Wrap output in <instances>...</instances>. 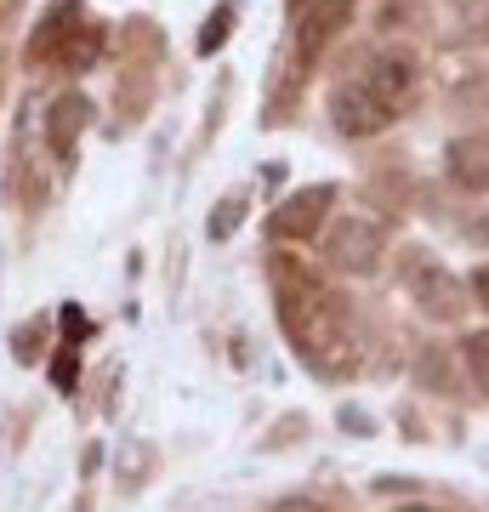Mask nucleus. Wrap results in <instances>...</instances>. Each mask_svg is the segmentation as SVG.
I'll return each mask as SVG.
<instances>
[{
  "label": "nucleus",
  "mask_w": 489,
  "mask_h": 512,
  "mask_svg": "<svg viewBox=\"0 0 489 512\" xmlns=\"http://www.w3.org/2000/svg\"><path fill=\"white\" fill-rule=\"evenodd\" d=\"M273 279H279V325H285L290 348L302 353L313 370H325V376L353 365V336H347V319L336 308V296L319 291L290 262H273Z\"/></svg>",
  "instance_id": "f257e3e1"
},
{
  "label": "nucleus",
  "mask_w": 489,
  "mask_h": 512,
  "mask_svg": "<svg viewBox=\"0 0 489 512\" xmlns=\"http://www.w3.org/2000/svg\"><path fill=\"white\" fill-rule=\"evenodd\" d=\"M325 256H330L336 274L370 279L381 268V256H387V234H381V222H370V217H342L325 234Z\"/></svg>",
  "instance_id": "f03ea898"
},
{
  "label": "nucleus",
  "mask_w": 489,
  "mask_h": 512,
  "mask_svg": "<svg viewBox=\"0 0 489 512\" xmlns=\"http://www.w3.org/2000/svg\"><path fill=\"white\" fill-rule=\"evenodd\" d=\"M359 86L370 97H376L381 109H393L399 114L410 97H416V86H421V63L410 52H376L370 63H364V74H359Z\"/></svg>",
  "instance_id": "7ed1b4c3"
},
{
  "label": "nucleus",
  "mask_w": 489,
  "mask_h": 512,
  "mask_svg": "<svg viewBox=\"0 0 489 512\" xmlns=\"http://www.w3.org/2000/svg\"><path fill=\"white\" fill-rule=\"evenodd\" d=\"M330 205H336V188H330V183L302 188V194L279 200V211L268 217V234H273V239H313L319 228H325V211H330Z\"/></svg>",
  "instance_id": "20e7f679"
},
{
  "label": "nucleus",
  "mask_w": 489,
  "mask_h": 512,
  "mask_svg": "<svg viewBox=\"0 0 489 512\" xmlns=\"http://www.w3.org/2000/svg\"><path fill=\"white\" fill-rule=\"evenodd\" d=\"M330 120H336V131H342V137H376V131H387L393 109H381L376 97L353 80V86H342V92L330 97Z\"/></svg>",
  "instance_id": "39448f33"
},
{
  "label": "nucleus",
  "mask_w": 489,
  "mask_h": 512,
  "mask_svg": "<svg viewBox=\"0 0 489 512\" xmlns=\"http://www.w3.org/2000/svg\"><path fill=\"white\" fill-rule=\"evenodd\" d=\"M353 6H359V0H313L308 18H302V35H296V57H302V63H313V57L325 52L330 40L353 23Z\"/></svg>",
  "instance_id": "423d86ee"
},
{
  "label": "nucleus",
  "mask_w": 489,
  "mask_h": 512,
  "mask_svg": "<svg viewBox=\"0 0 489 512\" xmlns=\"http://www.w3.org/2000/svg\"><path fill=\"white\" fill-rule=\"evenodd\" d=\"M86 120H91L86 92H63L52 109H46V143H52V154L63 165L74 160V148H80V137H86Z\"/></svg>",
  "instance_id": "0eeeda50"
},
{
  "label": "nucleus",
  "mask_w": 489,
  "mask_h": 512,
  "mask_svg": "<svg viewBox=\"0 0 489 512\" xmlns=\"http://www.w3.org/2000/svg\"><path fill=\"white\" fill-rule=\"evenodd\" d=\"M444 165H450V183L467 188V194H489V131H478V137H455L450 154H444Z\"/></svg>",
  "instance_id": "6e6552de"
},
{
  "label": "nucleus",
  "mask_w": 489,
  "mask_h": 512,
  "mask_svg": "<svg viewBox=\"0 0 489 512\" xmlns=\"http://www.w3.org/2000/svg\"><path fill=\"white\" fill-rule=\"evenodd\" d=\"M410 291H416L421 313H433V319H461L467 313V296H461L455 274H444V268H416L410 274Z\"/></svg>",
  "instance_id": "1a4fd4ad"
},
{
  "label": "nucleus",
  "mask_w": 489,
  "mask_h": 512,
  "mask_svg": "<svg viewBox=\"0 0 489 512\" xmlns=\"http://www.w3.org/2000/svg\"><path fill=\"white\" fill-rule=\"evenodd\" d=\"M74 29H80V6H74V0L52 6V12L40 18V29L29 35V57H35V63H52V57H57V46H63V40H69Z\"/></svg>",
  "instance_id": "9d476101"
},
{
  "label": "nucleus",
  "mask_w": 489,
  "mask_h": 512,
  "mask_svg": "<svg viewBox=\"0 0 489 512\" xmlns=\"http://www.w3.org/2000/svg\"><path fill=\"white\" fill-rule=\"evenodd\" d=\"M97 57H103V29H97V23H80V29L57 46L52 63H57V69H69V74H86Z\"/></svg>",
  "instance_id": "9b49d317"
},
{
  "label": "nucleus",
  "mask_w": 489,
  "mask_h": 512,
  "mask_svg": "<svg viewBox=\"0 0 489 512\" xmlns=\"http://www.w3.org/2000/svg\"><path fill=\"white\" fill-rule=\"evenodd\" d=\"M461 359H467V376L489 393V330H472L467 342H461Z\"/></svg>",
  "instance_id": "f8f14e48"
},
{
  "label": "nucleus",
  "mask_w": 489,
  "mask_h": 512,
  "mask_svg": "<svg viewBox=\"0 0 489 512\" xmlns=\"http://www.w3.org/2000/svg\"><path fill=\"white\" fill-rule=\"evenodd\" d=\"M228 29H234V0H222L217 12L205 18V29H200V52L211 57V52H222V40H228Z\"/></svg>",
  "instance_id": "ddd939ff"
},
{
  "label": "nucleus",
  "mask_w": 489,
  "mask_h": 512,
  "mask_svg": "<svg viewBox=\"0 0 489 512\" xmlns=\"http://www.w3.org/2000/svg\"><path fill=\"white\" fill-rule=\"evenodd\" d=\"M52 382H57V393H74V382H80V359H74V342H63V348H57Z\"/></svg>",
  "instance_id": "4468645a"
},
{
  "label": "nucleus",
  "mask_w": 489,
  "mask_h": 512,
  "mask_svg": "<svg viewBox=\"0 0 489 512\" xmlns=\"http://www.w3.org/2000/svg\"><path fill=\"white\" fill-rule=\"evenodd\" d=\"M239 211H245V200H222L217 217H211V239H228L239 228Z\"/></svg>",
  "instance_id": "2eb2a0df"
},
{
  "label": "nucleus",
  "mask_w": 489,
  "mask_h": 512,
  "mask_svg": "<svg viewBox=\"0 0 489 512\" xmlns=\"http://www.w3.org/2000/svg\"><path fill=\"white\" fill-rule=\"evenodd\" d=\"M273 512H330L325 501H313V495H290V501H279Z\"/></svg>",
  "instance_id": "dca6fc26"
},
{
  "label": "nucleus",
  "mask_w": 489,
  "mask_h": 512,
  "mask_svg": "<svg viewBox=\"0 0 489 512\" xmlns=\"http://www.w3.org/2000/svg\"><path fill=\"white\" fill-rule=\"evenodd\" d=\"M472 296L489 308V268H478V274H472Z\"/></svg>",
  "instance_id": "f3484780"
},
{
  "label": "nucleus",
  "mask_w": 489,
  "mask_h": 512,
  "mask_svg": "<svg viewBox=\"0 0 489 512\" xmlns=\"http://www.w3.org/2000/svg\"><path fill=\"white\" fill-rule=\"evenodd\" d=\"M399 512H444V507H421V501H416V507H399Z\"/></svg>",
  "instance_id": "a211bd4d"
},
{
  "label": "nucleus",
  "mask_w": 489,
  "mask_h": 512,
  "mask_svg": "<svg viewBox=\"0 0 489 512\" xmlns=\"http://www.w3.org/2000/svg\"><path fill=\"white\" fill-rule=\"evenodd\" d=\"M484 18H489V12H484Z\"/></svg>",
  "instance_id": "6ab92c4d"
}]
</instances>
